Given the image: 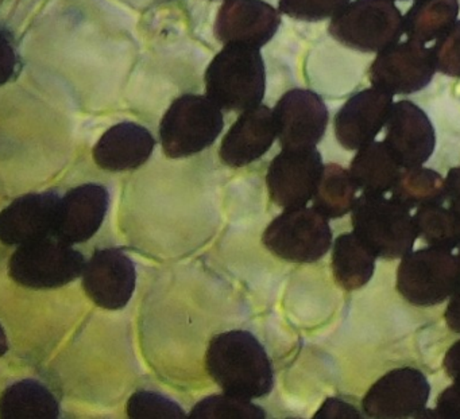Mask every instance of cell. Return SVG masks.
I'll use <instances>...</instances> for the list:
<instances>
[{
  "instance_id": "cell-6",
  "label": "cell",
  "mask_w": 460,
  "mask_h": 419,
  "mask_svg": "<svg viewBox=\"0 0 460 419\" xmlns=\"http://www.w3.org/2000/svg\"><path fill=\"white\" fill-rule=\"evenodd\" d=\"M85 263L79 249L50 235L17 247L9 262V275L28 289H60L82 276Z\"/></svg>"
},
{
  "instance_id": "cell-8",
  "label": "cell",
  "mask_w": 460,
  "mask_h": 419,
  "mask_svg": "<svg viewBox=\"0 0 460 419\" xmlns=\"http://www.w3.org/2000/svg\"><path fill=\"white\" fill-rule=\"evenodd\" d=\"M263 246L281 259L293 263H314L332 246V230L317 209L298 206L285 209L266 228Z\"/></svg>"
},
{
  "instance_id": "cell-2",
  "label": "cell",
  "mask_w": 460,
  "mask_h": 419,
  "mask_svg": "<svg viewBox=\"0 0 460 419\" xmlns=\"http://www.w3.org/2000/svg\"><path fill=\"white\" fill-rule=\"evenodd\" d=\"M206 93L220 109L243 112L262 103L266 66L261 50L247 45H225L204 76Z\"/></svg>"
},
{
  "instance_id": "cell-21",
  "label": "cell",
  "mask_w": 460,
  "mask_h": 419,
  "mask_svg": "<svg viewBox=\"0 0 460 419\" xmlns=\"http://www.w3.org/2000/svg\"><path fill=\"white\" fill-rule=\"evenodd\" d=\"M357 152L349 165V174L358 189L365 195H386L392 192L402 168L386 144L374 141Z\"/></svg>"
},
{
  "instance_id": "cell-23",
  "label": "cell",
  "mask_w": 460,
  "mask_h": 419,
  "mask_svg": "<svg viewBox=\"0 0 460 419\" xmlns=\"http://www.w3.org/2000/svg\"><path fill=\"white\" fill-rule=\"evenodd\" d=\"M376 257L355 232L336 239L332 249V271L344 290L354 292L366 286L376 271Z\"/></svg>"
},
{
  "instance_id": "cell-3",
  "label": "cell",
  "mask_w": 460,
  "mask_h": 419,
  "mask_svg": "<svg viewBox=\"0 0 460 419\" xmlns=\"http://www.w3.org/2000/svg\"><path fill=\"white\" fill-rule=\"evenodd\" d=\"M354 232L382 259H401L413 251L417 235L411 211L385 195H365L351 209Z\"/></svg>"
},
{
  "instance_id": "cell-15",
  "label": "cell",
  "mask_w": 460,
  "mask_h": 419,
  "mask_svg": "<svg viewBox=\"0 0 460 419\" xmlns=\"http://www.w3.org/2000/svg\"><path fill=\"white\" fill-rule=\"evenodd\" d=\"M281 26V15L263 0H225L215 21V39L223 45H268Z\"/></svg>"
},
{
  "instance_id": "cell-40",
  "label": "cell",
  "mask_w": 460,
  "mask_h": 419,
  "mask_svg": "<svg viewBox=\"0 0 460 419\" xmlns=\"http://www.w3.org/2000/svg\"><path fill=\"white\" fill-rule=\"evenodd\" d=\"M459 258H460V251H459Z\"/></svg>"
},
{
  "instance_id": "cell-13",
  "label": "cell",
  "mask_w": 460,
  "mask_h": 419,
  "mask_svg": "<svg viewBox=\"0 0 460 419\" xmlns=\"http://www.w3.org/2000/svg\"><path fill=\"white\" fill-rule=\"evenodd\" d=\"M384 144L401 168L421 166L435 153V127L427 112L413 101H394L385 125Z\"/></svg>"
},
{
  "instance_id": "cell-7",
  "label": "cell",
  "mask_w": 460,
  "mask_h": 419,
  "mask_svg": "<svg viewBox=\"0 0 460 419\" xmlns=\"http://www.w3.org/2000/svg\"><path fill=\"white\" fill-rule=\"evenodd\" d=\"M459 287L460 258L449 249L428 247L401 258L397 292L411 305H438Z\"/></svg>"
},
{
  "instance_id": "cell-24",
  "label": "cell",
  "mask_w": 460,
  "mask_h": 419,
  "mask_svg": "<svg viewBox=\"0 0 460 419\" xmlns=\"http://www.w3.org/2000/svg\"><path fill=\"white\" fill-rule=\"evenodd\" d=\"M459 0H414L403 15V34L411 41L430 44L459 20Z\"/></svg>"
},
{
  "instance_id": "cell-37",
  "label": "cell",
  "mask_w": 460,
  "mask_h": 419,
  "mask_svg": "<svg viewBox=\"0 0 460 419\" xmlns=\"http://www.w3.org/2000/svg\"><path fill=\"white\" fill-rule=\"evenodd\" d=\"M444 370L454 381H460V340H457L444 357Z\"/></svg>"
},
{
  "instance_id": "cell-22",
  "label": "cell",
  "mask_w": 460,
  "mask_h": 419,
  "mask_svg": "<svg viewBox=\"0 0 460 419\" xmlns=\"http://www.w3.org/2000/svg\"><path fill=\"white\" fill-rule=\"evenodd\" d=\"M60 414L56 395L36 379L15 381L0 397V419H56Z\"/></svg>"
},
{
  "instance_id": "cell-35",
  "label": "cell",
  "mask_w": 460,
  "mask_h": 419,
  "mask_svg": "<svg viewBox=\"0 0 460 419\" xmlns=\"http://www.w3.org/2000/svg\"><path fill=\"white\" fill-rule=\"evenodd\" d=\"M444 185H446L444 204L460 220V166L449 169L446 179H444Z\"/></svg>"
},
{
  "instance_id": "cell-18",
  "label": "cell",
  "mask_w": 460,
  "mask_h": 419,
  "mask_svg": "<svg viewBox=\"0 0 460 419\" xmlns=\"http://www.w3.org/2000/svg\"><path fill=\"white\" fill-rule=\"evenodd\" d=\"M109 208L110 193L103 185L74 188L61 197L53 235L71 246L85 243L101 230Z\"/></svg>"
},
{
  "instance_id": "cell-33",
  "label": "cell",
  "mask_w": 460,
  "mask_h": 419,
  "mask_svg": "<svg viewBox=\"0 0 460 419\" xmlns=\"http://www.w3.org/2000/svg\"><path fill=\"white\" fill-rule=\"evenodd\" d=\"M18 68V56L9 31L0 26V87L12 82Z\"/></svg>"
},
{
  "instance_id": "cell-17",
  "label": "cell",
  "mask_w": 460,
  "mask_h": 419,
  "mask_svg": "<svg viewBox=\"0 0 460 419\" xmlns=\"http://www.w3.org/2000/svg\"><path fill=\"white\" fill-rule=\"evenodd\" d=\"M60 195L29 193L0 212V243L21 247L53 235Z\"/></svg>"
},
{
  "instance_id": "cell-1",
  "label": "cell",
  "mask_w": 460,
  "mask_h": 419,
  "mask_svg": "<svg viewBox=\"0 0 460 419\" xmlns=\"http://www.w3.org/2000/svg\"><path fill=\"white\" fill-rule=\"evenodd\" d=\"M207 371L226 394L258 399L270 394L274 371L262 344L247 330L215 336L206 356Z\"/></svg>"
},
{
  "instance_id": "cell-39",
  "label": "cell",
  "mask_w": 460,
  "mask_h": 419,
  "mask_svg": "<svg viewBox=\"0 0 460 419\" xmlns=\"http://www.w3.org/2000/svg\"><path fill=\"white\" fill-rule=\"evenodd\" d=\"M393 2H408V0H393Z\"/></svg>"
},
{
  "instance_id": "cell-16",
  "label": "cell",
  "mask_w": 460,
  "mask_h": 419,
  "mask_svg": "<svg viewBox=\"0 0 460 419\" xmlns=\"http://www.w3.org/2000/svg\"><path fill=\"white\" fill-rule=\"evenodd\" d=\"M394 96L376 87L352 95L335 117V135L341 147L349 152L376 141L386 125Z\"/></svg>"
},
{
  "instance_id": "cell-12",
  "label": "cell",
  "mask_w": 460,
  "mask_h": 419,
  "mask_svg": "<svg viewBox=\"0 0 460 419\" xmlns=\"http://www.w3.org/2000/svg\"><path fill=\"white\" fill-rule=\"evenodd\" d=\"M324 163L316 149L284 150L266 174L271 201L284 209L305 206L314 198Z\"/></svg>"
},
{
  "instance_id": "cell-4",
  "label": "cell",
  "mask_w": 460,
  "mask_h": 419,
  "mask_svg": "<svg viewBox=\"0 0 460 419\" xmlns=\"http://www.w3.org/2000/svg\"><path fill=\"white\" fill-rule=\"evenodd\" d=\"M225 128L222 109L204 95L177 98L160 125L161 146L171 160L192 157L211 147Z\"/></svg>"
},
{
  "instance_id": "cell-5",
  "label": "cell",
  "mask_w": 460,
  "mask_h": 419,
  "mask_svg": "<svg viewBox=\"0 0 460 419\" xmlns=\"http://www.w3.org/2000/svg\"><path fill=\"white\" fill-rule=\"evenodd\" d=\"M328 33L349 49L379 53L403 36V15L393 0H354L331 20Z\"/></svg>"
},
{
  "instance_id": "cell-29",
  "label": "cell",
  "mask_w": 460,
  "mask_h": 419,
  "mask_svg": "<svg viewBox=\"0 0 460 419\" xmlns=\"http://www.w3.org/2000/svg\"><path fill=\"white\" fill-rule=\"evenodd\" d=\"M128 415L134 419L188 418L174 400L153 391H137L128 402Z\"/></svg>"
},
{
  "instance_id": "cell-36",
  "label": "cell",
  "mask_w": 460,
  "mask_h": 419,
  "mask_svg": "<svg viewBox=\"0 0 460 419\" xmlns=\"http://www.w3.org/2000/svg\"><path fill=\"white\" fill-rule=\"evenodd\" d=\"M444 319L452 332L460 333V287L449 298Z\"/></svg>"
},
{
  "instance_id": "cell-11",
  "label": "cell",
  "mask_w": 460,
  "mask_h": 419,
  "mask_svg": "<svg viewBox=\"0 0 460 419\" xmlns=\"http://www.w3.org/2000/svg\"><path fill=\"white\" fill-rule=\"evenodd\" d=\"M430 384L416 368H397L385 373L371 386L362 400L363 411L370 418H419L427 408Z\"/></svg>"
},
{
  "instance_id": "cell-9",
  "label": "cell",
  "mask_w": 460,
  "mask_h": 419,
  "mask_svg": "<svg viewBox=\"0 0 460 419\" xmlns=\"http://www.w3.org/2000/svg\"><path fill=\"white\" fill-rule=\"evenodd\" d=\"M436 74L430 48L406 39L376 53L368 69V80L371 87L393 96H406L425 90Z\"/></svg>"
},
{
  "instance_id": "cell-28",
  "label": "cell",
  "mask_w": 460,
  "mask_h": 419,
  "mask_svg": "<svg viewBox=\"0 0 460 419\" xmlns=\"http://www.w3.org/2000/svg\"><path fill=\"white\" fill-rule=\"evenodd\" d=\"M190 419H263L266 411L252 400L230 394L212 395L190 411Z\"/></svg>"
},
{
  "instance_id": "cell-14",
  "label": "cell",
  "mask_w": 460,
  "mask_h": 419,
  "mask_svg": "<svg viewBox=\"0 0 460 419\" xmlns=\"http://www.w3.org/2000/svg\"><path fill=\"white\" fill-rule=\"evenodd\" d=\"M82 279L84 292L99 308L120 310L136 290V265L122 249H96L85 263Z\"/></svg>"
},
{
  "instance_id": "cell-20",
  "label": "cell",
  "mask_w": 460,
  "mask_h": 419,
  "mask_svg": "<svg viewBox=\"0 0 460 419\" xmlns=\"http://www.w3.org/2000/svg\"><path fill=\"white\" fill-rule=\"evenodd\" d=\"M155 147V136L146 127L123 122L112 126L102 135L93 147V157L103 170H136L149 161Z\"/></svg>"
},
{
  "instance_id": "cell-30",
  "label": "cell",
  "mask_w": 460,
  "mask_h": 419,
  "mask_svg": "<svg viewBox=\"0 0 460 419\" xmlns=\"http://www.w3.org/2000/svg\"><path fill=\"white\" fill-rule=\"evenodd\" d=\"M351 0H279V13L303 22L332 20Z\"/></svg>"
},
{
  "instance_id": "cell-10",
  "label": "cell",
  "mask_w": 460,
  "mask_h": 419,
  "mask_svg": "<svg viewBox=\"0 0 460 419\" xmlns=\"http://www.w3.org/2000/svg\"><path fill=\"white\" fill-rule=\"evenodd\" d=\"M273 115L277 139L284 150L316 149L330 122L324 100L314 91L303 88L284 93Z\"/></svg>"
},
{
  "instance_id": "cell-34",
  "label": "cell",
  "mask_w": 460,
  "mask_h": 419,
  "mask_svg": "<svg viewBox=\"0 0 460 419\" xmlns=\"http://www.w3.org/2000/svg\"><path fill=\"white\" fill-rule=\"evenodd\" d=\"M314 419H332V418H346V419H359L362 418V414L344 400L338 399V397H328L323 403L322 408L314 414Z\"/></svg>"
},
{
  "instance_id": "cell-27",
  "label": "cell",
  "mask_w": 460,
  "mask_h": 419,
  "mask_svg": "<svg viewBox=\"0 0 460 419\" xmlns=\"http://www.w3.org/2000/svg\"><path fill=\"white\" fill-rule=\"evenodd\" d=\"M417 235L429 247L452 249L460 247V220L444 204H428L417 208L413 214Z\"/></svg>"
},
{
  "instance_id": "cell-38",
  "label": "cell",
  "mask_w": 460,
  "mask_h": 419,
  "mask_svg": "<svg viewBox=\"0 0 460 419\" xmlns=\"http://www.w3.org/2000/svg\"><path fill=\"white\" fill-rule=\"evenodd\" d=\"M7 351H9V341H7V336L4 327L0 325V357L6 354Z\"/></svg>"
},
{
  "instance_id": "cell-25",
  "label": "cell",
  "mask_w": 460,
  "mask_h": 419,
  "mask_svg": "<svg viewBox=\"0 0 460 419\" xmlns=\"http://www.w3.org/2000/svg\"><path fill=\"white\" fill-rule=\"evenodd\" d=\"M358 190L349 170L338 163H328L312 198L314 208L327 219H341L351 212Z\"/></svg>"
},
{
  "instance_id": "cell-32",
  "label": "cell",
  "mask_w": 460,
  "mask_h": 419,
  "mask_svg": "<svg viewBox=\"0 0 460 419\" xmlns=\"http://www.w3.org/2000/svg\"><path fill=\"white\" fill-rule=\"evenodd\" d=\"M419 418L460 419V381H455L438 395L435 410L425 408Z\"/></svg>"
},
{
  "instance_id": "cell-31",
  "label": "cell",
  "mask_w": 460,
  "mask_h": 419,
  "mask_svg": "<svg viewBox=\"0 0 460 419\" xmlns=\"http://www.w3.org/2000/svg\"><path fill=\"white\" fill-rule=\"evenodd\" d=\"M430 50L438 74L460 79V20L436 39Z\"/></svg>"
},
{
  "instance_id": "cell-26",
  "label": "cell",
  "mask_w": 460,
  "mask_h": 419,
  "mask_svg": "<svg viewBox=\"0 0 460 419\" xmlns=\"http://www.w3.org/2000/svg\"><path fill=\"white\" fill-rule=\"evenodd\" d=\"M392 198L411 209L444 201L446 185L440 173L424 166L402 168L392 189Z\"/></svg>"
},
{
  "instance_id": "cell-19",
  "label": "cell",
  "mask_w": 460,
  "mask_h": 419,
  "mask_svg": "<svg viewBox=\"0 0 460 419\" xmlns=\"http://www.w3.org/2000/svg\"><path fill=\"white\" fill-rule=\"evenodd\" d=\"M277 139L273 109L254 107L239 115L220 144L219 157L230 168H243L262 158Z\"/></svg>"
}]
</instances>
